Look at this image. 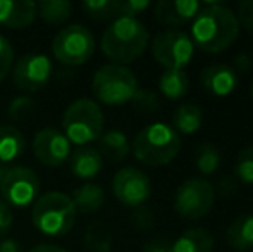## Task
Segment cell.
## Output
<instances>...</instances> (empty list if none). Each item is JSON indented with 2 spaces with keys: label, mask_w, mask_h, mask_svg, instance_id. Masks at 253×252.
Returning <instances> with one entry per match:
<instances>
[{
  "label": "cell",
  "mask_w": 253,
  "mask_h": 252,
  "mask_svg": "<svg viewBox=\"0 0 253 252\" xmlns=\"http://www.w3.org/2000/svg\"><path fill=\"white\" fill-rule=\"evenodd\" d=\"M233 67L234 71H236V74L238 73H248V71L252 69V59H250V55L247 54V52H243V54H238L236 55V59H234V62H233Z\"/></svg>",
  "instance_id": "cell-36"
},
{
  "label": "cell",
  "mask_w": 253,
  "mask_h": 252,
  "mask_svg": "<svg viewBox=\"0 0 253 252\" xmlns=\"http://www.w3.org/2000/svg\"><path fill=\"white\" fill-rule=\"evenodd\" d=\"M97 47L95 37L83 24L62 28L52 40V54L64 66H81L91 59Z\"/></svg>",
  "instance_id": "cell-8"
},
{
  "label": "cell",
  "mask_w": 253,
  "mask_h": 252,
  "mask_svg": "<svg viewBox=\"0 0 253 252\" xmlns=\"http://www.w3.org/2000/svg\"><path fill=\"white\" fill-rule=\"evenodd\" d=\"M10 73H12L14 87L33 94L48 85L53 73V66L45 54L31 52V54L21 55L12 66Z\"/></svg>",
  "instance_id": "cell-11"
},
{
  "label": "cell",
  "mask_w": 253,
  "mask_h": 252,
  "mask_svg": "<svg viewBox=\"0 0 253 252\" xmlns=\"http://www.w3.org/2000/svg\"><path fill=\"white\" fill-rule=\"evenodd\" d=\"M105 116L98 102L91 99H78L67 105L62 116V133L78 147H86L91 142H97L103 133Z\"/></svg>",
  "instance_id": "cell-5"
},
{
  "label": "cell",
  "mask_w": 253,
  "mask_h": 252,
  "mask_svg": "<svg viewBox=\"0 0 253 252\" xmlns=\"http://www.w3.org/2000/svg\"><path fill=\"white\" fill-rule=\"evenodd\" d=\"M143 252H172V242L169 239H164V237L152 239L145 244Z\"/></svg>",
  "instance_id": "cell-35"
},
{
  "label": "cell",
  "mask_w": 253,
  "mask_h": 252,
  "mask_svg": "<svg viewBox=\"0 0 253 252\" xmlns=\"http://www.w3.org/2000/svg\"><path fill=\"white\" fill-rule=\"evenodd\" d=\"M91 90L98 102L105 105H124L138 92V78L127 66L105 64L91 80Z\"/></svg>",
  "instance_id": "cell-6"
},
{
  "label": "cell",
  "mask_w": 253,
  "mask_h": 252,
  "mask_svg": "<svg viewBox=\"0 0 253 252\" xmlns=\"http://www.w3.org/2000/svg\"><path fill=\"white\" fill-rule=\"evenodd\" d=\"M226 240L234 251L253 249V214H241L227 226Z\"/></svg>",
  "instance_id": "cell-22"
},
{
  "label": "cell",
  "mask_w": 253,
  "mask_h": 252,
  "mask_svg": "<svg viewBox=\"0 0 253 252\" xmlns=\"http://www.w3.org/2000/svg\"><path fill=\"white\" fill-rule=\"evenodd\" d=\"M0 252H21V246L14 239H3L0 242Z\"/></svg>",
  "instance_id": "cell-37"
},
{
  "label": "cell",
  "mask_w": 253,
  "mask_h": 252,
  "mask_svg": "<svg viewBox=\"0 0 253 252\" xmlns=\"http://www.w3.org/2000/svg\"><path fill=\"white\" fill-rule=\"evenodd\" d=\"M215 189L203 178H190L179 185L174 195V209L184 219H200L212 211Z\"/></svg>",
  "instance_id": "cell-10"
},
{
  "label": "cell",
  "mask_w": 253,
  "mask_h": 252,
  "mask_svg": "<svg viewBox=\"0 0 253 252\" xmlns=\"http://www.w3.org/2000/svg\"><path fill=\"white\" fill-rule=\"evenodd\" d=\"M215 239L207 228L184 230L172 242V252H212Z\"/></svg>",
  "instance_id": "cell-21"
},
{
  "label": "cell",
  "mask_w": 253,
  "mask_h": 252,
  "mask_svg": "<svg viewBox=\"0 0 253 252\" xmlns=\"http://www.w3.org/2000/svg\"><path fill=\"white\" fill-rule=\"evenodd\" d=\"M103 168V157L98 149L78 147L69 155V169L80 180H93Z\"/></svg>",
  "instance_id": "cell-17"
},
{
  "label": "cell",
  "mask_w": 253,
  "mask_h": 252,
  "mask_svg": "<svg viewBox=\"0 0 253 252\" xmlns=\"http://www.w3.org/2000/svg\"><path fill=\"white\" fill-rule=\"evenodd\" d=\"M252 101H253V83H252Z\"/></svg>",
  "instance_id": "cell-39"
},
{
  "label": "cell",
  "mask_w": 253,
  "mask_h": 252,
  "mask_svg": "<svg viewBox=\"0 0 253 252\" xmlns=\"http://www.w3.org/2000/svg\"><path fill=\"white\" fill-rule=\"evenodd\" d=\"M112 194L126 207H140L152 195L150 178L133 166L121 168L112 178Z\"/></svg>",
  "instance_id": "cell-12"
},
{
  "label": "cell",
  "mask_w": 253,
  "mask_h": 252,
  "mask_svg": "<svg viewBox=\"0 0 253 252\" xmlns=\"http://www.w3.org/2000/svg\"><path fill=\"white\" fill-rule=\"evenodd\" d=\"M148 42L150 35L140 19L119 16L105 28L100 40V49L112 64L127 66L143 55Z\"/></svg>",
  "instance_id": "cell-2"
},
{
  "label": "cell",
  "mask_w": 253,
  "mask_h": 252,
  "mask_svg": "<svg viewBox=\"0 0 253 252\" xmlns=\"http://www.w3.org/2000/svg\"><path fill=\"white\" fill-rule=\"evenodd\" d=\"M160 94L169 101H179L190 90V76L184 69H164L159 78Z\"/></svg>",
  "instance_id": "cell-23"
},
{
  "label": "cell",
  "mask_w": 253,
  "mask_h": 252,
  "mask_svg": "<svg viewBox=\"0 0 253 252\" xmlns=\"http://www.w3.org/2000/svg\"><path fill=\"white\" fill-rule=\"evenodd\" d=\"M98 152L110 162H121L129 155V138L121 130H109L98 138Z\"/></svg>",
  "instance_id": "cell-20"
},
{
  "label": "cell",
  "mask_w": 253,
  "mask_h": 252,
  "mask_svg": "<svg viewBox=\"0 0 253 252\" xmlns=\"http://www.w3.org/2000/svg\"><path fill=\"white\" fill-rule=\"evenodd\" d=\"M195 166H197L198 173L203 176L215 175L217 169L220 166V152L213 144H202L198 145L197 154H195Z\"/></svg>",
  "instance_id": "cell-26"
},
{
  "label": "cell",
  "mask_w": 253,
  "mask_h": 252,
  "mask_svg": "<svg viewBox=\"0 0 253 252\" xmlns=\"http://www.w3.org/2000/svg\"><path fill=\"white\" fill-rule=\"evenodd\" d=\"M14 66V49L3 35H0V81L5 80Z\"/></svg>",
  "instance_id": "cell-30"
},
{
  "label": "cell",
  "mask_w": 253,
  "mask_h": 252,
  "mask_svg": "<svg viewBox=\"0 0 253 252\" xmlns=\"http://www.w3.org/2000/svg\"><path fill=\"white\" fill-rule=\"evenodd\" d=\"M234 175L245 185H253V145H248L238 154Z\"/></svg>",
  "instance_id": "cell-28"
},
{
  "label": "cell",
  "mask_w": 253,
  "mask_h": 252,
  "mask_svg": "<svg viewBox=\"0 0 253 252\" xmlns=\"http://www.w3.org/2000/svg\"><path fill=\"white\" fill-rule=\"evenodd\" d=\"M0 194L9 207L26 209L40 195V178L26 166L0 164Z\"/></svg>",
  "instance_id": "cell-7"
},
{
  "label": "cell",
  "mask_w": 253,
  "mask_h": 252,
  "mask_svg": "<svg viewBox=\"0 0 253 252\" xmlns=\"http://www.w3.org/2000/svg\"><path fill=\"white\" fill-rule=\"evenodd\" d=\"M30 252H67V251L59 246H53V244H40V246H35Z\"/></svg>",
  "instance_id": "cell-38"
},
{
  "label": "cell",
  "mask_w": 253,
  "mask_h": 252,
  "mask_svg": "<svg viewBox=\"0 0 253 252\" xmlns=\"http://www.w3.org/2000/svg\"><path fill=\"white\" fill-rule=\"evenodd\" d=\"M172 125H174L172 128L177 131V133H184V135L197 133L203 125L202 107L197 104H193V102L181 104L172 114Z\"/></svg>",
  "instance_id": "cell-24"
},
{
  "label": "cell",
  "mask_w": 253,
  "mask_h": 252,
  "mask_svg": "<svg viewBox=\"0 0 253 252\" xmlns=\"http://www.w3.org/2000/svg\"><path fill=\"white\" fill-rule=\"evenodd\" d=\"M119 2L121 0H83L81 9L91 19L114 21L116 17H119Z\"/></svg>",
  "instance_id": "cell-27"
},
{
  "label": "cell",
  "mask_w": 253,
  "mask_h": 252,
  "mask_svg": "<svg viewBox=\"0 0 253 252\" xmlns=\"http://www.w3.org/2000/svg\"><path fill=\"white\" fill-rule=\"evenodd\" d=\"M195 45L190 35L181 30H164L152 40V55L166 69H183L191 62Z\"/></svg>",
  "instance_id": "cell-9"
},
{
  "label": "cell",
  "mask_w": 253,
  "mask_h": 252,
  "mask_svg": "<svg viewBox=\"0 0 253 252\" xmlns=\"http://www.w3.org/2000/svg\"><path fill=\"white\" fill-rule=\"evenodd\" d=\"M26 149L24 135L12 125H0V164L10 166Z\"/></svg>",
  "instance_id": "cell-19"
},
{
  "label": "cell",
  "mask_w": 253,
  "mask_h": 252,
  "mask_svg": "<svg viewBox=\"0 0 253 252\" xmlns=\"http://www.w3.org/2000/svg\"><path fill=\"white\" fill-rule=\"evenodd\" d=\"M74 207L81 214H95L105 204V192L100 185L93 182H84L71 194Z\"/></svg>",
  "instance_id": "cell-18"
},
{
  "label": "cell",
  "mask_w": 253,
  "mask_h": 252,
  "mask_svg": "<svg viewBox=\"0 0 253 252\" xmlns=\"http://www.w3.org/2000/svg\"><path fill=\"white\" fill-rule=\"evenodd\" d=\"M136 161L145 166H166L177 157L181 151V137L170 125L162 121L141 128L131 145Z\"/></svg>",
  "instance_id": "cell-3"
},
{
  "label": "cell",
  "mask_w": 253,
  "mask_h": 252,
  "mask_svg": "<svg viewBox=\"0 0 253 252\" xmlns=\"http://www.w3.org/2000/svg\"><path fill=\"white\" fill-rule=\"evenodd\" d=\"M31 149L38 162L48 168H59L69 161L71 144L57 128H42L35 133Z\"/></svg>",
  "instance_id": "cell-13"
},
{
  "label": "cell",
  "mask_w": 253,
  "mask_h": 252,
  "mask_svg": "<svg viewBox=\"0 0 253 252\" xmlns=\"http://www.w3.org/2000/svg\"><path fill=\"white\" fill-rule=\"evenodd\" d=\"M240 35L236 14L224 0H207L191 21L190 38L197 49L207 54H219L229 49Z\"/></svg>",
  "instance_id": "cell-1"
},
{
  "label": "cell",
  "mask_w": 253,
  "mask_h": 252,
  "mask_svg": "<svg viewBox=\"0 0 253 252\" xmlns=\"http://www.w3.org/2000/svg\"><path fill=\"white\" fill-rule=\"evenodd\" d=\"M131 102L136 105V109H140V111H143V112H155L157 109H159V104H160L159 97H157L153 92L140 90V88H138L136 95H134Z\"/></svg>",
  "instance_id": "cell-31"
},
{
  "label": "cell",
  "mask_w": 253,
  "mask_h": 252,
  "mask_svg": "<svg viewBox=\"0 0 253 252\" xmlns=\"http://www.w3.org/2000/svg\"><path fill=\"white\" fill-rule=\"evenodd\" d=\"M200 81L209 94L215 97H227L236 88L238 74L227 64H212L202 71Z\"/></svg>",
  "instance_id": "cell-16"
},
{
  "label": "cell",
  "mask_w": 253,
  "mask_h": 252,
  "mask_svg": "<svg viewBox=\"0 0 253 252\" xmlns=\"http://www.w3.org/2000/svg\"><path fill=\"white\" fill-rule=\"evenodd\" d=\"M12 211H10V207L5 204V202L0 199V242H2L3 239H5V235L10 232V228H12Z\"/></svg>",
  "instance_id": "cell-34"
},
{
  "label": "cell",
  "mask_w": 253,
  "mask_h": 252,
  "mask_svg": "<svg viewBox=\"0 0 253 252\" xmlns=\"http://www.w3.org/2000/svg\"><path fill=\"white\" fill-rule=\"evenodd\" d=\"M202 9L195 0H159L153 7V17L164 26H181L195 19Z\"/></svg>",
  "instance_id": "cell-14"
},
{
  "label": "cell",
  "mask_w": 253,
  "mask_h": 252,
  "mask_svg": "<svg viewBox=\"0 0 253 252\" xmlns=\"http://www.w3.org/2000/svg\"><path fill=\"white\" fill-rule=\"evenodd\" d=\"M73 14V3L67 0H42L37 3V17L47 24H62Z\"/></svg>",
  "instance_id": "cell-25"
},
{
  "label": "cell",
  "mask_w": 253,
  "mask_h": 252,
  "mask_svg": "<svg viewBox=\"0 0 253 252\" xmlns=\"http://www.w3.org/2000/svg\"><path fill=\"white\" fill-rule=\"evenodd\" d=\"M78 211L71 195L64 192H45L33 204L31 219L35 228L47 237H64L73 230Z\"/></svg>",
  "instance_id": "cell-4"
},
{
  "label": "cell",
  "mask_w": 253,
  "mask_h": 252,
  "mask_svg": "<svg viewBox=\"0 0 253 252\" xmlns=\"http://www.w3.org/2000/svg\"><path fill=\"white\" fill-rule=\"evenodd\" d=\"M35 109V102L30 95H19L16 97L9 105V118L12 121H21V119L28 118L31 114V111Z\"/></svg>",
  "instance_id": "cell-29"
},
{
  "label": "cell",
  "mask_w": 253,
  "mask_h": 252,
  "mask_svg": "<svg viewBox=\"0 0 253 252\" xmlns=\"http://www.w3.org/2000/svg\"><path fill=\"white\" fill-rule=\"evenodd\" d=\"M150 7L148 0H121L119 2V16L136 17L143 10Z\"/></svg>",
  "instance_id": "cell-33"
},
{
  "label": "cell",
  "mask_w": 253,
  "mask_h": 252,
  "mask_svg": "<svg viewBox=\"0 0 253 252\" xmlns=\"http://www.w3.org/2000/svg\"><path fill=\"white\" fill-rule=\"evenodd\" d=\"M37 19V3L31 0H0V26L24 30Z\"/></svg>",
  "instance_id": "cell-15"
},
{
  "label": "cell",
  "mask_w": 253,
  "mask_h": 252,
  "mask_svg": "<svg viewBox=\"0 0 253 252\" xmlns=\"http://www.w3.org/2000/svg\"><path fill=\"white\" fill-rule=\"evenodd\" d=\"M234 14H236L238 24L243 26L245 31L253 35V0H241Z\"/></svg>",
  "instance_id": "cell-32"
}]
</instances>
